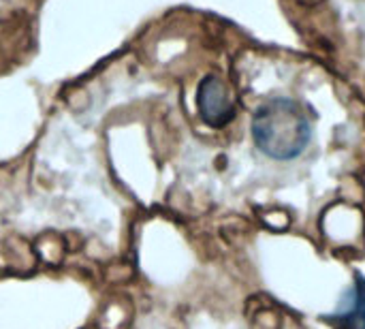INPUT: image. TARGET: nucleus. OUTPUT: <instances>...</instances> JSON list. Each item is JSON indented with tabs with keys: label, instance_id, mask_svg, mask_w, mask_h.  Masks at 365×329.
Wrapping results in <instances>:
<instances>
[{
	"label": "nucleus",
	"instance_id": "1",
	"mask_svg": "<svg viewBox=\"0 0 365 329\" xmlns=\"http://www.w3.org/2000/svg\"><path fill=\"white\" fill-rule=\"evenodd\" d=\"M252 139L267 158L295 161L312 141V120L299 101L272 96L255 111Z\"/></svg>",
	"mask_w": 365,
	"mask_h": 329
},
{
	"label": "nucleus",
	"instance_id": "2",
	"mask_svg": "<svg viewBox=\"0 0 365 329\" xmlns=\"http://www.w3.org/2000/svg\"><path fill=\"white\" fill-rule=\"evenodd\" d=\"M197 109L212 128H222L235 118V101L229 86L218 75H207L197 88Z\"/></svg>",
	"mask_w": 365,
	"mask_h": 329
},
{
	"label": "nucleus",
	"instance_id": "3",
	"mask_svg": "<svg viewBox=\"0 0 365 329\" xmlns=\"http://www.w3.org/2000/svg\"><path fill=\"white\" fill-rule=\"evenodd\" d=\"M334 329H365V276L355 272L353 285L344 289L334 313L325 315Z\"/></svg>",
	"mask_w": 365,
	"mask_h": 329
}]
</instances>
